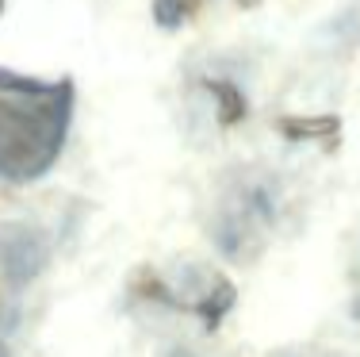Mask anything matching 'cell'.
<instances>
[{
  "label": "cell",
  "mask_w": 360,
  "mask_h": 357,
  "mask_svg": "<svg viewBox=\"0 0 360 357\" xmlns=\"http://www.w3.org/2000/svg\"><path fill=\"white\" fill-rule=\"evenodd\" d=\"M73 112L70 84L12 77L0 70V177L12 184L50 173Z\"/></svg>",
  "instance_id": "obj_1"
},
{
  "label": "cell",
  "mask_w": 360,
  "mask_h": 357,
  "mask_svg": "<svg viewBox=\"0 0 360 357\" xmlns=\"http://www.w3.org/2000/svg\"><path fill=\"white\" fill-rule=\"evenodd\" d=\"M50 261V246L27 223H0V292H20Z\"/></svg>",
  "instance_id": "obj_3"
},
{
  "label": "cell",
  "mask_w": 360,
  "mask_h": 357,
  "mask_svg": "<svg viewBox=\"0 0 360 357\" xmlns=\"http://www.w3.org/2000/svg\"><path fill=\"white\" fill-rule=\"evenodd\" d=\"M280 211V189L269 173H238L222 192L219 211L211 219V238L226 258H253L264 246Z\"/></svg>",
  "instance_id": "obj_2"
},
{
  "label": "cell",
  "mask_w": 360,
  "mask_h": 357,
  "mask_svg": "<svg viewBox=\"0 0 360 357\" xmlns=\"http://www.w3.org/2000/svg\"><path fill=\"white\" fill-rule=\"evenodd\" d=\"M356 319H360V300H356Z\"/></svg>",
  "instance_id": "obj_6"
},
{
  "label": "cell",
  "mask_w": 360,
  "mask_h": 357,
  "mask_svg": "<svg viewBox=\"0 0 360 357\" xmlns=\"http://www.w3.org/2000/svg\"><path fill=\"white\" fill-rule=\"evenodd\" d=\"M0 357H12V350H8V342H4V334H0Z\"/></svg>",
  "instance_id": "obj_4"
},
{
  "label": "cell",
  "mask_w": 360,
  "mask_h": 357,
  "mask_svg": "<svg viewBox=\"0 0 360 357\" xmlns=\"http://www.w3.org/2000/svg\"><path fill=\"white\" fill-rule=\"evenodd\" d=\"M169 357H195V353H192V350H173Z\"/></svg>",
  "instance_id": "obj_5"
}]
</instances>
